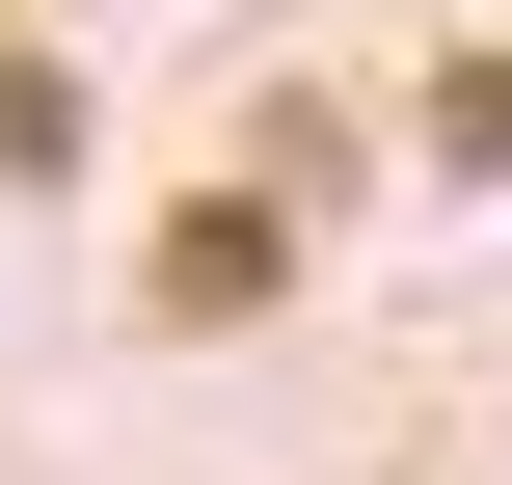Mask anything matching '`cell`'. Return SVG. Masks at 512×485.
Wrapping results in <instances>:
<instances>
[{
	"label": "cell",
	"instance_id": "cell-1",
	"mask_svg": "<svg viewBox=\"0 0 512 485\" xmlns=\"http://www.w3.org/2000/svg\"><path fill=\"white\" fill-rule=\"evenodd\" d=\"M135 297H162V324H270V297H297V216H270V189H162Z\"/></svg>",
	"mask_w": 512,
	"mask_h": 485
},
{
	"label": "cell",
	"instance_id": "cell-2",
	"mask_svg": "<svg viewBox=\"0 0 512 485\" xmlns=\"http://www.w3.org/2000/svg\"><path fill=\"white\" fill-rule=\"evenodd\" d=\"M54 162H81V81H54V54H0V189H54Z\"/></svg>",
	"mask_w": 512,
	"mask_h": 485
},
{
	"label": "cell",
	"instance_id": "cell-3",
	"mask_svg": "<svg viewBox=\"0 0 512 485\" xmlns=\"http://www.w3.org/2000/svg\"><path fill=\"white\" fill-rule=\"evenodd\" d=\"M0 27H27V0H0Z\"/></svg>",
	"mask_w": 512,
	"mask_h": 485
}]
</instances>
